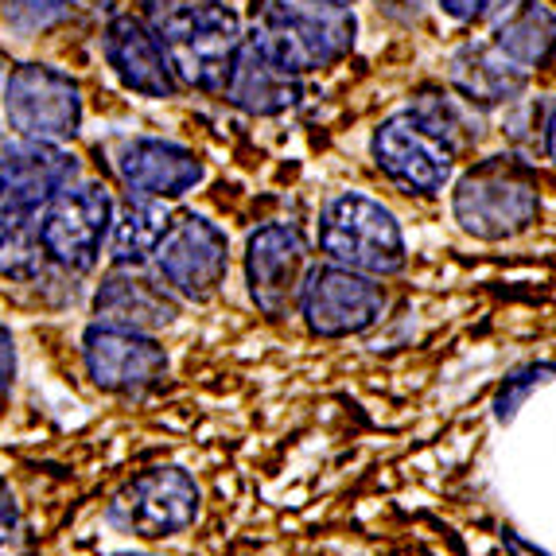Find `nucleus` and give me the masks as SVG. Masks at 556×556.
Here are the masks:
<instances>
[{
	"mask_svg": "<svg viewBox=\"0 0 556 556\" xmlns=\"http://www.w3.org/2000/svg\"><path fill=\"white\" fill-rule=\"evenodd\" d=\"M455 218L467 233L482 241L518 238L533 226L541 211L538 179L521 160H482L455 184Z\"/></svg>",
	"mask_w": 556,
	"mask_h": 556,
	"instance_id": "nucleus-3",
	"label": "nucleus"
},
{
	"mask_svg": "<svg viewBox=\"0 0 556 556\" xmlns=\"http://www.w3.org/2000/svg\"><path fill=\"white\" fill-rule=\"evenodd\" d=\"M319 250L331 257V265L366 277H393L405 269V233L393 211L354 191L327 203L319 218Z\"/></svg>",
	"mask_w": 556,
	"mask_h": 556,
	"instance_id": "nucleus-4",
	"label": "nucleus"
},
{
	"mask_svg": "<svg viewBox=\"0 0 556 556\" xmlns=\"http://www.w3.org/2000/svg\"><path fill=\"white\" fill-rule=\"evenodd\" d=\"M245 39L280 71L300 78L307 71L339 63L351 51L354 16L346 9L312 4V0H265Z\"/></svg>",
	"mask_w": 556,
	"mask_h": 556,
	"instance_id": "nucleus-2",
	"label": "nucleus"
},
{
	"mask_svg": "<svg viewBox=\"0 0 556 556\" xmlns=\"http://www.w3.org/2000/svg\"><path fill=\"white\" fill-rule=\"evenodd\" d=\"M494 47L514 66H545L556 55V12H548L538 0H521L510 16L494 31Z\"/></svg>",
	"mask_w": 556,
	"mask_h": 556,
	"instance_id": "nucleus-20",
	"label": "nucleus"
},
{
	"mask_svg": "<svg viewBox=\"0 0 556 556\" xmlns=\"http://www.w3.org/2000/svg\"><path fill=\"white\" fill-rule=\"evenodd\" d=\"M86 374L105 393H144L167 374V351L144 331L90 324L83 334Z\"/></svg>",
	"mask_w": 556,
	"mask_h": 556,
	"instance_id": "nucleus-13",
	"label": "nucleus"
},
{
	"mask_svg": "<svg viewBox=\"0 0 556 556\" xmlns=\"http://www.w3.org/2000/svg\"><path fill=\"white\" fill-rule=\"evenodd\" d=\"M0 102H4V117H9L16 137L63 144L83 125V90H78V83L47 63L16 66L4 83Z\"/></svg>",
	"mask_w": 556,
	"mask_h": 556,
	"instance_id": "nucleus-7",
	"label": "nucleus"
},
{
	"mask_svg": "<svg viewBox=\"0 0 556 556\" xmlns=\"http://www.w3.org/2000/svg\"><path fill=\"white\" fill-rule=\"evenodd\" d=\"M312 4H331V9H351L354 0H312Z\"/></svg>",
	"mask_w": 556,
	"mask_h": 556,
	"instance_id": "nucleus-27",
	"label": "nucleus"
},
{
	"mask_svg": "<svg viewBox=\"0 0 556 556\" xmlns=\"http://www.w3.org/2000/svg\"><path fill=\"white\" fill-rule=\"evenodd\" d=\"M75 0H4V20L20 36H36V31L51 28L55 20L66 16Z\"/></svg>",
	"mask_w": 556,
	"mask_h": 556,
	"instance_id": "nucleus-22",
	"label": "nucleus"
},
{
	"mask_svg": "<svg viewBox=\"0 0 556 556\" xmlns=\"http://www.w3.org/2000/svg\"><path fill=\"white\" fill-rule=\"evenodd\" d=\"M556 374V362H529V366H521V370H514L510 378L502 381L498 397H494V417L502 420V425H510L514 417H518L521 401L529 397V393L538 390L541 381H548Z\"/></svg>",
	"mask_w": 556,
	"mask_h": 556,
	"instance_id": "nucleus-21",
	"label": "nucleus"
},
{
	"mask_svg": "<svg viewBox=\"0 0 556 556\" xmlns=\"http://www.w3.org/2000/svg\"><path fill=\"white\" fill-rule=\"evenodd\" d=\"M0 86H4V55H0Z\"/></svg>",
	"mask_w": 556,
	"mask_h": 556,
	"instance_id": "nucleus-28",
	"label": "nucleus"
},
{
	"mask_svg": "<svg viewBox=\"0 0 556 556\" xmlns=\"http://www.w3.org/2000/svg\"><path fill=\"white\" fill-rule=\"evenodd\" d=\"M156 273L176 296L184 300H206L218 292L230 269V241L211 218L203 214H179L172 218L160 238L156 253Z\"/></svg>",
	"mask_w": 556,
	"mask_h": 556,
	"instance_id": "nucleus-9",
	"label": "nucleus"
},
{
	"mask_svg": "<svg viewBox=\"0 0 556 556\" xmlns=\"http://www.w3.org/2000/svg\"><path fill=\"white\" fill-rule=\"evenodd\" d=\"M167 223H172V214H167L164 199H149V195L125 199L113 211V226H110L113 265H144L156 253Z\"/></svg>",
	"mask_w": 556,
	"mask_h": 556,
	"instance_id": "nucleus-19",
	"label": "nucleus"
},
{
	"mask_svg": "<svg viewBox=\"0 0 556 556\" xmlns=\"http://www.w3.org/2000/svg\"><path fill=\"white\" fill-rule=\"evenodd\" d=\"M105 59L113 75L144 98H172L179 90L176 71L167 63L164 43L156 39V28H149L140 16H117L105 28Z\"/></svg>",
	"mask_w": 556,
	"mask_h": 556,
	"instance_id": "nucleus-16",
	"label": "nucleus"
},
{
	"mask_svg": "<svg viewBox=\"0 0 556 556\" xmlns=\"http://www.w3.org/2000/svg\"><path fill=\"white\" fill-rule=\"evenodd\" d=\"M502 4H506V0H440V9H444L452 20H464V24L486 20L491 12H498Z\"/></svg>",
	"mask_w": 556,
	"mask_h": 556,
	"instance_id": "nucleus-24",
	"label": "nucleus"
},
{
	"mask_svg": "<svg viewBox=\"0 0 556 556\" xmlns=\"http://www.w3.org/2000/svg\"><path fill=\"white\" fill-rule=\"evenodd\" d=\"M78 176V160L51 140L0 137V223H36Z\"/></svg>",
	"mask_w": 556,
	"mask_h": 556,
	"instance_id": "nucleus-8",
	"label": "nucleus"
},
{
	"mask_svg": "<svg viewBox=\"0 0 556 556\" xmlns=\"http://www.w3.org/2000/svg\"><path fill=\"white\" fill-rule=\"evenodd\" d=\"M105 518L121 533H132L140 541L176 538L195 526L199 486L184 467H149L113 494Z\"/></svg>",
	"mask_w": 556,
	"mask_h": 556,
	"instance_id": "nucleus-6",
	"label": "nucleus"
},
{
	"mask_svg": "<svg viewBox=\"0 0 556 556\" xmlns=\"http://www.w3.org/2000/svg\"><path fill=\"white\" fill-rule=\"evenodd\" d=\"M93 316L98 324L152 334L176 324L179 296L140 265H113V273L93 292Z\"/></svg>",
	"mask_w": 556,
	"mask_h": 556,
	"instance_id": "nucleus-14",
	"label": "nucleus"
},
{
	"mask_svg": "<svg viewBox=\"0 0 556 556\" xmlns=\"http://www.w3.org/2000/svg\"><path fill=\"white\" fill-rule=\"evenodd\" d=\"M20 526H24V514H20L16 491L0 479V553H9V545L20 538Z\"/></svg>",
	"mask_w": 556,
	"mask_h": 556,
	"instance_id": "nucleus-23",
	"label": "nucleus"
},
{
	"mask_svg": "<svg viewBox=\"0 0 556 556\" xmlns=\"http://www.w3.org/2000/svg\"><path fill=\"white\" fill-rule=\"evenodd\" d=\"M121 184L129 187L132 195L149 199H179L187 191H195L203 184V164L191 149L176 144V140H156V137H137L125 140L113 156Z\"/></svg>",
	"mask_w": 556,
	"mask_h": 556,
	"instance_id": "nucleus-15",
	"label": "nucleus"
},
{
	"mask_svg": "<svg viewBox=\"0 0 556 556\" xmlns=\"http://www.w3.org/2000/svg\"><path fill=\"white\" fill-rule=\"evenodd\" d=\"M156 39L176 71V83L203 93H223L230 63L241 47V24L214 0H172L156 9Z\"/></svg>",
	"mask_w": 556,
	"mask_h": 556,
	"instance_id": "nucleus-1",
	"label": "nucleus"
},
{
	"mask_svg": "<svg viewBox=\"0 0 556 556\" xmlns=\"http://www.w3.org/2000/svg\"><path fill=\"white\" fill-rule=\"evenodd\" d=\"M300 312L316 334L343 339V334H362L378 324L386 312V292L366 273L324 265V269H307L304 288H300Z\"/></svg>",
	"mask_w": 556,
	"mask_h": 556,
	"instance_id": "nucleus-10",
	"label": "nucleus"
},
{
	"mask_svg": "<svg viewBox=\"0 0 556 556\" xmlns=\"http://www.w3.org/2000/svg\"><path fill=\"white\" fill-rule=\"evenodd\" d=\"M16 378V343H12V331L0 324V390L12 386Z\"/></svg>",
	"mask_w": 556,
	"mask_h": 556,
	"instance_id": "nucleus-25",
	"label": "nucleus"
},
{
	"mask_svg": "<svg viewBox=\"0 0 556 556\" xmlns=\"http://www.w3.org/2000/svg\"><path fill=\"white\" fill-rule=\"evenodd\" d=\"M452 86L464 93L471 105H502L526 86V71L514 66L498 47H467L452 63Z\"/></svg>",
	"mask_w": 556,
	"mask_h": 556,
	"instance_id": "nucleus-18",
	"label": "nucleus"
},
{
	"mask_svg": "<svg viewBox=\"0 0 556 556\" xmlns=\"http://www.w3.org/2000/svg\"><path fill=\"white\" fill-rule=\"evenodd\" d=\"M374 160L405 191L437 195L452 179L455 149L432 125H425L417 113L405 110L397 117L381 121V129L374 132Z\"/></svg>",
	"mask_w": 556,
	"mask_h": 556,
	"instance_id": "nucleus-11",
	"label": "nucleus"
},
{
	"mask_svg": "<svg viewBox=\"0 0 556 556\" xmlns=\"http://www.w3.org/2000/svg\"><path fill=\"white\" fill-rule=\"evenodd\" d=\"M113 211L117 203L102 184L63 187L36 218L43 257L63 273H90L110 241Z\"/></svg>",
	"mask_w": 556,
	"mask_h": 556,
	"instance_id": "nucleus-5",
	"label": "nucleus"
},
{
	"mask_svg": "<svg viewBox=\"0 0 556 556\" xmlns=\"http://www.w3.org/2000/svg\"><path fill=\"white\" fill-rule=\"evenodd\" d=\"M117 556H149V553H117Z\"/></svg>",
	"mask_w": 556,
	"mask_h": 556,
	"instance_id": "nucleus-29",
	"label": "nucleus"
},
{
	"mask_svg": "<svg viewBox=\"0 0 556 556\" xmlns=\"http://www.w3.org/2000/svg\"><path fill=\"white\" fill-rule=\"evenodd\" d=\"M307 277V241L296 226L269 223L250 233L245 245V285L265 316L280 319L300 304Z\"/></svg>",
	"mask_w": 556,
	"mask_h": 556,
	"instance_id": "nucleus-12",
	"label": "nucleus"
},
{
	"mask_svg": "<svg viewBox=\"0 0 556 556\" xmlns=\"http://www.w3.org/2000/svg\"><path fill=\"white\" fill-rule=\"evenodd\" d=\"M223 98H230V105L253 113V117H273V113H285L300 102V78L280 71L269 55H261L250 39H241L230 75H226Z\"/></svg>",
	"mask_w": 556,
	"mask_h": 556,
	"instance_id": "nucleus-17",
	"label": "nucleus"
},
{
	"mask_svg": "<svg viewBox=\"0 0 556 556\" xmlns=\"http://www.w3.org/2000/svg\"><path fill=\"white\" fill-rule=\"evenodd\" d=\"M545 149H548V156H553V164H556V110L548 113V121H545Z\"/></svg>",
	"mask_w": 556,
	"mask_h": 556,
	"instance_id": "nucleus-26",
	"label": "nucleus"
}]
</instances>
